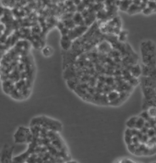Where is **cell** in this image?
Returning <instances> with one entry per match:
<instances>
[{"mask_svg":"<svg viewBox=\"0 0 156 163\" xmlns=\"http://www.w3.org/2000/svg\"><path fill=\"white\" fill-rule=\"evenodd\" d=\"M141 56L145 66L156 67V45L150 40L143 41L141 43Z\"/></svg>","mask_w":156,"mask_h":163,"instance_id":"cell-1","label":"cell"},{"mask_svg":"<svg viewBox=\"0 0 156 163\" xmlns=\"http://www.w3.org/2000/svg\"><path fill=\"white\" fill-rule=\"evenodd\" d=\"M31 130L26 127H20L16 131L14 139L16 143H29L31 140Z\"/></svg>","mask_w":156,"mask_h":163,"instance_id":"cell-2","label":"cell"},{"mask_svg":"<svg viewBox=\"0 0 156 163\" xmlns=\"http://www.w3.org/2000/svg\"><path fill=\"white\" fill-rule=\"evenodd\" d=\"M13 149H14V147H10V146H8V145L4 146V148L2 150V154H1V162H9L12 161L11 156H12Z\"/></svg>","mask_w":156,"mask_h":163,"instance_id":"cell-3","label":"cell"},{"mask_svg":"<svg viewBox=\"0 0 156 163\" xmlns=\"http://www.w3.org/2000/svg\"><path fill=\"white\" fill-rule=\"evenodd\" d=\"M137 119H138V117H136V116L132 117V118L128 119L126 121V123H125V125H126L127 129H135Z\"/></svg>","mask_w":156,"mask_h":163,"instance_id":"cell-4","label":"cell"},{"mask_svg":"<svg viewBox=\"0 0 156 163\" xmlns=\"http://www.w3.org/2000/svg\"><path fill=\"white\" fill-rule=\"evenodd\" d=\"M71 45V39L68 36H63L62 40H61V46L64 49H68Z\"/></svg>","mask_w":156,"mask_h":163,"instance_id":"cell-5","label":"cell"},{"mask_svg":"<svg viewBox=\"0 0 156 163\" xmlns=\"http://www.w3.org/2000/svg\"><path fill=\"white\" fill-rule=\"evenodd\" d=\"M145 123H146V121L142 119V118H141V117H138L137 122H136V126H135V129H142L145 126Z\"/></svg>","mask_w":156,"mask_h":163,"instance_id":"cell-6","label":"cell"},{"mask_svg":"<svg viewBox=\"0 0 156 163\" xmlns=\"http://www.w3.org/2000/svg\"><path fill=\"white\" fill-rule=\"evenodd\" d=\"M140 10V7L138 6V5H134V4H131V6L129 7V9H127V12L130 14V15H132L133 13H136L138 11Z\"/></svg>","mask_w":156,"mask_h":163,"instance_id":"cell-7","label":"cell"},{"mask_svg":"<svg viewBox=\"0 0 156 163\" xmlns=\"http://www.w3.org/2000/svg\"><path fill=\"white\" fill-rule=\"evenodd\" d=\"M82 20H83V18H82L81 15H80V14H76L75 16H74V18H73V21L77 25H81L83 22Z\"/></svg>","mask_w":156,"mask_h":163,"instance_id":"cell-8","label":"cell"},{"mask_svg":"<svg viewBox=\"0 0 156 163\" xmlns=\"http://www.w3.org/2000/svg\"><path fill=\"white\" fill-rule=\"evenodd\" d=\"M52 53H53V50L50 46H45L43 49V54L46 57H48L50 55H52Z\"/></svg>","mask_w":156,"mask_h":163,"instance_id":"cell-9","label":"cell"},{"mask_svg":"<svg viewBox=\"0 0 156 163\" xmlns=\"http://www.w3.org/2000/svg\"><path fill=\"white\" fill-rule=\"evenodd\" d=\"M148 112H149V116H150V118H154V119H155L156 118V107H150L149 108V110L148 111Z\"/></svg>","mask_w":156,"mask_h":163,"instance_id":"cell-10","label":"cell"},{"mask_svg":"<svg viewBox=\"0 0 156 163\" xmlns=\"http://www.w3.org/2000/svg\"><path fill=\"white\" fill-rule=\"evenodd\" d=\"M140 117H141V118H142V119H144L145 121H148L149 119H151L148 112H142V113H141Z\"/></svg>","mask_w":156,"mask_h":163,"instance_id":"cell-11","label":"cell"},{"mask_svg":"<svg viewBox=\"0 0 156 163\" xmlns=\"http://www.w3.org/2000/svg\"><path fill=\"white\" fill-rule=\"evenodd\" d=\"M142 11H143V13H144V15H149L150 13H152V11H153V10H152V9H150V8H149V7H148L147 9H143Z\"/></svg>","mask_w":156,"mask_h":163,"instance_id":"cell-12","label":"cell"},{"mask_svg":"<svg viewBox=\"0 0 156 163\" xmlns=\"http://www.w3.org/2000/svg\"><path fill=\"white\" fill-rule=\"evenodd\" d=\"M118 162H134L133 161H132L130 159H125V158L120 159V160H118Z\"/></svg>","mask_w":156,"mask_h":163,"instance_id":"cell-13","label":"cell"},{"mask_svg":"<svg viewBox=\"0 0 156 163\" xmlns=\"http://www.w3.org/2000/svg\"><path fill=\"white\" fill-rule=\"evenodd\" d=\"M150 137H152V136H155V131L153 130V129H149V133H148Z\"/></svg>","mask_w":156,"mask_h":163,"instance_id":"cell-14","label":"cell"},{"mask_svg":"<svg viewBox=\"0 0 156 163\" xmlns=\"http://www.w3.org/2000/svg\"><path fill=\"white\" fill-rule=\"evenodd\" d=\"M3 15H4V9H3V7L0 6V17H2Z\"/></svg>","mask_w":156,"mask_h":163,"instance_id":"cell-15","label":"cell"}]
</instances>
